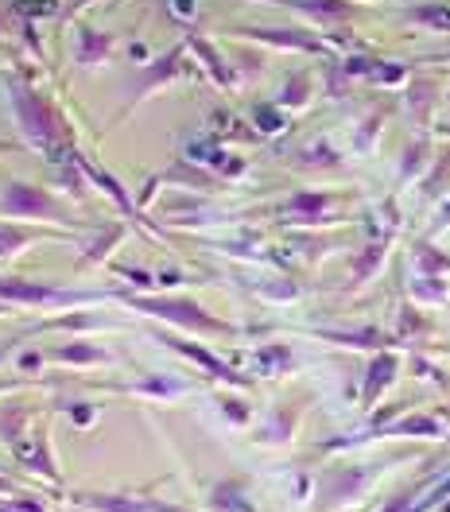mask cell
Segmentation results:
<instances>
[{
    "mask_svg": "<svg viewBox=\"0 0 450 512\" xmlns=\"http://www.w3.org/2000/svg\"><path fill=\"white\" fill-rule=\"evenodd\" d=\"M16 450H20V458H24L28 466H35V462H39V474L55 478V466H51V458H47V450H43V443H35V447H24V443H20Z\"/></svg>",
    "mask_w": 450,
    "mask_h": 512,
    "instance_id": "7c38bea8",
    "label": "cell"
},
{
    "mask_svg": "<svg viewBox=\"0 0 450 512\" xmlns=\"http://www.w3.org/2000/svg\"><path fill=\"white\" fill-rule=\"evenodd\" d=\"M12 101H16V113H20V125H24V132L32 136L35 144L55 148V144L63 140V128H59L55 109L35 94L28 82H12Z\"/></svg>",
    "mask_w": 450,
    "mask_h": 512,
    "instance_id": "6da1fadb",
    "label": "cell"
},
{
    "mask_svg": "<svg viewBox=\"0 0 450 512\" xmlns=\"http://www.w3.org/2000/svg\"><path fill=\"white\" fill-rule=\"evenodd\" d=\"M214 509L218 512H257L253 509V501L241 493L237 481H229V485H218V489H214Z\"/></svg>",
    "mask_w": 450,
    "mask_h": 512,
    "instance_id": "8992f818",
    "label": "cell"
},
{
    "mask_svg": "<svg viewBox=\"0 0 450 512\" xmlns=\"http://www.w3.org/2000/svg\"><path fill=\"white\" fill-rule=\"evenodd\" d=\"M0 299H4V303H35V307H59V303H82L86 295L55 291V288H47V284H32V280H0Z\"/></svg>",
    "mask_w": 450,
    "mask_h": 512,
    "instance_id": "277c9868",
    "label": "cell"
},
{
    "mask_svg": "<svg viewBox=\"0 0 450 512\" xmlns=\"http://www.w3.org/2000/svg\"><path fill=\"white\" fill-rule=\"evenodd\" d=\"M439 225H450V202L443 206V222H439Z\"/></svg>",
    "mask_w": 450,
    "mask_h": 512,
    "instance_id": "2e32d148",
    "label": "cell"
},
{
    "mask_svg": "<svg viewBox=\"0 0 450 512\" xmlns=\"http://www.w3.org/2000/svg\"><path fill=\"white\" fill-rule=\"evenodd\" d=\"M295 8H307V12H315V16H326V20H342V16H350V4L346 0H291Z\"/></svg>",
    "mask_w": 450,
    "mask_h": 512,
    "instance_id": "30bf717a",
    "label": "cell"
},
{
    "mask_svg": "<svg viewBox=\"0 0 450 512\" xmlns=\"http://www.w3.org/2000/svg\"><path fill=\"white\" fill-rule=\"evenodd\" d=\"M109 55V35L101 32H82V47H78V63L94 66Z\"/></svg>",
    "mask_w": 450,
    "mask_h": 512,
    "instance_id": "ba28073f",
    "label": "cell"
},
{
    "mask_svg": "<svg viewBox=\"0 0 450 512\" xmlns=\"http://www.w3.org/2000/svg\"><path fill=\"white\" fill-rule=\"evenodd\" d=\"M167 346H175V350H179V353H187V357H194V361H198L202 369H210L214 377H222V381H233V373L225 369V365H222V361H218V357H214V353L198 350V346H191V342H175V338H167Z\"/></svg>",
    "mask_w": 450,
    "mask_h": 512,
    "instance_id": "52a82bcc",
    "label": "cell"
},
{
    "mask_svg": "<svg viewBox=\"0 0 450 512\" xmlns=\"http://www.w3.org/2000/svg\"><path fill=\"white\" fill-rule=\"evenodd\" d=\"M396 357L392 353H381V357H373V365H369V377H365V408H373V400L385 392L392 377H396Z\"/></svg>",
    "mask_w": 450,
    "mask_h": 512,
    "instance_id": "5b68a950",
    "label": "cell"
},
{
    "mask_svg": "<svg viewBox=\"0 0 450 512\" xmlns=\"http://www.w3.org/2000/svg\"><path fill=\"white\" fill-rule=\"evenodd\" d=\"M225 412H229L233 419H245V412H241V404H237V400H225Z\"/></svg>",
    "mask_w": 450,
    "mask_h": 512,
    "instance_id": "9a60e30c",
    "label": "cell"
},
{
    "mask_svg": "<svg viewBox=\"0 0 450 512\" xmlns=\"http://www.w3.org/2000/svg\"><path fill=\"white\" fill-rule=\"evenodd\" d=\"M59 361H105V353L97 346H66V350H55Z\"/></svg>",
    "mask_w": 450,
    "mask_h": 512,
    "instance_id": "4fadbf2b",
    "label": "cell"
},
{
    "mask_svg": "<svg viewBox=\"0 0 450 512\" xmlns=\"http://www.w3.org/2000/svg\"><path fill=\"white\" fill-rule=\"evenodd\" d=\"M385 435H439V423L427 416H412V419H400L385 427Z\"/></svg>",
    "mask_w": 450,
    "mask_h": 512,
    "instance_id": "8fae6325",
    "label": "cell"
},
{
    "mask_svg": "<svg viewBox=\"0 0 450 512\" xmlns=\"http://www.w3.org/2000/svg\"><path fill=\"white\" fill-rule=\"evenodd\" d=\"M35 229H20V225H0V256H16L28 241H35Z\"/></svg>",
    "mask_w": 450,
    "mask_h": 512,
    "instance_id": "9c48e42d",
    "label": "cell"
},
{
    "mask_svg": "<svg viewBox=\"0 0 450 512\" xmlns=\"http://www.w3.org/2000/svg\"><path fill=\"white\" fill-rule=\"evenodd\" d=\"M125 303L136 307V311H148V315H156V319H167V322H179V326H187V330H206V334H229V326L218 319H210L198 303L191 299H140V295H125Z\"/></svg>",
    "mask_w": 450,
    "mask_h": 512,
    "instance_id": "7a4b0ae2",
    "label": "cell"
},
{
    "mask_svg": "<svg viewBox=\"0 0 450 512\" xmlns=\"http://www.w3.org/2000/svg\"><path fill=\"white\" fill-rule=\"evenodd\" d=\"M0 214H8V218H63V206L39 187L8 183V191L0 198Z\"/></svg>",
    "mask_w": 450,
    "mask_h": 512,
    "instance_id": "3957f363",
    "label": "cell"
},
{
    "mask_svg": "<svg viewBox=\"0 0 450 512\" xmlns=\"http://www.w3.org/2000/svg\"><path fill=\"white\" fill-rule=\"evenodd\" d=\"M82 4H90V0H82Z\"/></svg>",
    "mask_w": 450,
    "mask_h": 512,
    "instance_id": "e0dca14e",
    "label": "cell"
},
{
    "mask_svg": "<svg viewBox=\"0 0 450 512\" xmlns=\"http://www.w3.org/2000/svg\"><path fill=\"white\" fill-rule=\"evenodd\" d=\"M322 206H326V194H299V198L291 202V210H295V214H311V222H315V214H319Z\"/></svg>",
    "mask_w": 450,
    "mask_h": 512,
    "instance_id": "5bb4252c",
    "label": "cell"
}]
</instances>
